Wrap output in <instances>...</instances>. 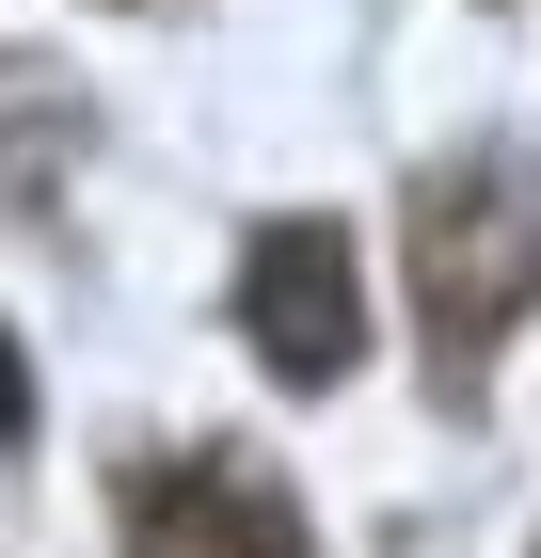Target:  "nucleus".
<instances>
[{"instance_id": "7ed1b4c3", "label": "nucleus", "mask_w": 541, "mask_h": 558, "mask_svg": "<svg viewBox=\"0 0 541 558\" xmlns=\"http://www.w3.org/2000/svg\"><path fill=\"white\" fill-rule=\"evenodd\" d=\"M127 543H144V558H303V511H287L271 463L192 447V463H160L144 495H127Z\"/></svg>"}, {"instance_id": "f257e3e1", "label": "nucleus", "mask_w": 541, "mask_h": 558, "mask_svg": "<svg viewBox=\"0 0 541 558\" xmlns=\"http://www.w3.org/2000/svg\"><path fill=\"white\" fill-rule=\"evenodd\" d=\"M541 303V160L526 144H462L415 175V319L446 351V384H478L509 319Z\"/></svg>"}, {"instance_id": "f03ea898", "label": "nucleus", "mask_w": 541, "mask_h": 558, "mask_svg": "<svg viewBox=\"0 0 541 558\" xmlns=\"http://www.w3.org/2000/svg\"><path fill=\"white\" fill-rule=\"evenodd\" d=\"M239 336L271 384L334 399L351 367H367V271H351V240L334 223H255V256H239Z\"/></svg>"}, {"instance_id": "20e7f679", "label": "nucleus", "mask_w": 541, "mask_h": 558, "mask_svg": "<svg viewBox=\"0 0 541 558\" xmlns=\"http://www.w3.org/2000/svg\"><path fill=\"white\" fill-rule=\"evenodd\" d=\"M16 415H33V367H16V336H0V447H16Z\"/></svg>"}]
</instances>
